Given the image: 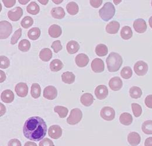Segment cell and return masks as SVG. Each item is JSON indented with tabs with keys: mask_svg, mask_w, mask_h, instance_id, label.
<instances>
[{
	"mask_svg": "<svg viewBox=\"0 0 152 146\" xmlns=\"http://www.w3.org/2000/svg\"><path fill=\"white\" fill-rule=\"evenodd\" d=\"M47 125L40 117L34 116L28 119L23 127L24 136L34 142L42 140L46 134Z\"/></svg>",
	"mask_w": 152,
	"mask_h": 146,
	"instance_id": "cell-1",
	"label": "cell"
},
{
	"mask_svg": "<svg viewBox=\"0 0 152 146\" xmlns=\"http://www.w3.org/2000/svg\"><path fill=\"white\" fill-rule=\"evenodd\" d=\"M108 70L110 72L114 73L118 71L121 67L123 59L121 55L117 53L112 52L108 55L106 60Z\"/></svg>",
	"mask_w": 152,
	"mask_h": 146,
	"instance_id": "cell-2",
	"label": "cell"
},
{
	"mask_svg": "<svg viewBox=\"0 0 152 146\" xmlns=\"http://www.w3.org/2000/svg\"><path fill=\"white\" fill-rule=\"evenodd\" d=\"M115 14V8L114 5L110 2H106L99 10V15L104 21H108L114 17Z\"/></svg>",
	"mask_w": 152,
	"mask_h": 146,
	"instance_id": "cell-3",
	"label": "cell"
},
{
	"mask_svg": "<svg viewBox=\"0 0 152 146\" xmlns=\"http://www.w3.org/2000/svg\"><path fill=\"white\" fill-rule=\"evenodd\" d=\"M83 118V113L81 110L78 108H75L71 110L67 122L70 125H75L78 123Z\"/></svg>",
	"mask_w": 152,
	"mask_h": 146,
	"instance_id": "cell-4",
	"label": "cell"
},
{
	"mask_svg": "<svg viewBox=\"0 0 152 146\" xmlns=\"http://www.w3.org/2000/svg\"><path fill=\"white\" fill-rule=\"evenodd\" d=\"M12 32V25L8 21L0 22V39H5L10 36Z\"/></svg>",
	"mask_w": 152,
	"mask_h": 146,
	"instance_id": "cell-5",
	"label": "cell"
},
{
	"mask_svg": "<svg viewBox=\"0 0 152 146\" xmlns=\"http://www.w3.org/2000/svg\"><path fill=\"white\" fill-rule=\"evenodd\" d=\"M100 115L103 119L107 121H111L114 120L115 117V112L111 107H105L101 110Z\"/></svg>",
	"mask_w": 152,
	"mask_h": 146,
	"instance_id": "cell-6",
	"label": "cell"
},
{
	"mask_svg": "<svg viewBox=\"0 0 152 146\" xmlns=\"http://www.w3.org/2000/svg\"><path fill=\"white\" fill-rule=\"evenodd\" d=\"M134 71L139 76H143L148 71V65L143 61H139L134 66Z\"/></svg>",
	"mask_w": 152,
	"mask_h": 146,
	"instance_id": "cell-7",
	"label": "cell"
},
{
	"mask_svg": "<svg viewBox=\"0 0 152 146\" xmlns=\"http://www.w3.org/2000/svg\"><path fill=\"white\" fill-rule=\"evenodd\" d=\"M133 28L135 31L139 34H143L147 29V24L146 21L143 19H136L133 22Z\"/></svg>",
	"mask_w": 152,
	"mask_h": 146,
	"instance_id": "cell-8",
	"label": "cell"
},
{
	"mask_svg": "<svg viewBox=\"0 0 152 146\" xmlns=\"http://www.w3.org/2000/svg\"><path fill=\"white\" fill-rule=\"evenodd\" d=\"M91 66L93 71L96 73H102L105 69V65L103 60L99 58H96L93 60Z\"/></svg>",
	"mask_w": 152,
	"mask_h": 146,
	"instance_id": "cell-9",
	"label": "cell"
},
{
	"mask_svg": "<svg viewBox=\"0 0 152 146\" xmlns=\"http://www.w3.org/2000/svg\"><path fill=\"white\" fill-rule=\"evenodd\" d=\"M57 89L53 86H48L43 90V97L49 100H53L57 97Z\"/></svg>",
	"mask_w": 152,
	"mask_h": 146,
	"instance_id": "cell-10",
	"label": "cell"
},
{
	"mask_svg": "<svg viewBox=\"0 0 152 146\" xmlns=\"http://www.w3.org/2000/svg\"><path fill=\"white\" fill-rule=\"evenodd\" d=\"M23 15L22 9L17 7L15 8L10 10L8 12V17L9 19L12 21H18Z\"/></svg>",
	"mask_w": 152,
	"mask_h": 146,
	"instance_id": "cell-11",
	"label": "cell"
},
{
	"mask_svg": "<svg viewBox=\"0 0 152 146\" xmlns=\"http://www.w3.org/2000/svg\"><path fill=\"white\" fill-rule=\"evenodd\" d=\"M95 96L96 97L99 99L102 100L107 98V96L108 95V90L107 87L104 85H98L95 88Z\"/></svg>",
	"mask_w": 152,
	"mask_h": 146,
	"instance_id": "cell-12",
	"label": "cell"
},
{
	"mask_svg": "<svg viewBox=\"0 0 152 146\" xmlns=\"http://www.w3.org/2000/svg\"><path fill=\"white\" fill-rule=\"evenodd\" d=\"M122 85V81L119 77H113L109 81V86L110 88L114 91H118L121 90Z\"/></svg>",
	"mask_w": 152,
	"mask_h": 146,
	"instance_id": "cell-13",
	"label": "cell"
},
{
	"mask_svg": "<svg viewBox=\"0 0 152 146\" xmlns=\"http://www.w3.org/2000/svg\"><path fill=\"white\" fill-rule=\"evenodd\" d=\"M48 134L51 138L58 139L62 135V129L58 125L51 126L49 128Z\"/></svg>",
	"mask_w": 152,
	"mask_h": 146,
	"instance_id": "cell-14",
	"label": "cell"
},
{
	"mask_svg": "<svg viewBox=\"0 0 152 146\" xmlns=\"http://www.w3.org/2000/svg\"><path fill=\"white\" fill-rule=\"evenodd\" d=\"M15 91L18 96L23 98L25 97L28 93V87L26 83L19 82L15 87Z\"/></svg>",
	"mask_w": 152,
	"mask_h": 146,
	"instance_id": "cell-15",
	"label": "cell"
},
{
	"mask_svg": "<svg viewBox=\"0 0 152 146\" xmlns=\"http://www.w3.org/2000/svg\"><path fill=\"white\" fill-rule=\"evenodd\" d=\"M75 62L78 67H84L88 64L89 58L87 55L84 53H80L76 56Z\"/></svg>",
	"mask_w": 152,
	"mask_h": 146,
	"instance_id": "cell-16",
	"label": "cell"
},
{
	"mask_svg": "<svg viewBox=\"0 0 152 146\" xmlns=\"http://www.w3.org/2000/svg\"><path fill=\"white\" fill-rule=\"evenodd\" d=\"M140 136L136 132H131L128 136V142L132 146H137L140 143Z\"/></svg>",
	"mask_w": 152,
	"mask_h": 146,
	"instance_id": "cell-17",
	"label": "cell"
},
{
	"mask_svg": "<svg viewBox=\"0 0 152 146\" xmlns=\"http://www.w3.org/2000/svg\"><path fill=\"white\" fill-rule=\"evenodd\" d=\"M94 98L90 93H85L80 98L81 103L85 107H90L94 102Z\"/></svg>",
	"mask_w": 152,
	"mask_h": 146,
	"instance_id": "cell-18",
	"label": "cell"
},
{
	"mask_svg": "<svg viewBox=\"0 0 152 146\" xmlns=\"http://www.w3.org/2000/svg\"><path fill=\"white\" fill-rule=\"evenodd\" d=\"M1 100L7 104H10L14 99V94L10 90H7L2 92L1 95Z\"/></svg>",
	"mask_w": 152,
	"mask_h": 146,
	"instance_id": "cell-19",
	"label": "cell"
},
{
	"mask_svg": "<svg viewBox=\"0 0 152 146\" xmlns=\"http://www.w3.org/2000/svg\"><path fill=\"white\" fill-rule=\"evenodd\" d=\"M120 28L119 23L116 20L110 22L106 26V31L110 34H116Z\"/></svg>",
	"mask_w": 152,
	"mask_h": 146,
	"instance_id": "cell-20",
	"label": "cell"
},
{
	"mask_svg": "<svg viewBox=\"0 0 152 146\" xmlns=\"http://www.w3.org/2000/svg\"><path fill=\"white\" fill-rule=\"evenodd\" d=\"M49 34L53 38H57L61 35L62 31L60 26L54 24L51 25L48 30Z\"/></svg>",
	"mask_w": 152,
	"mask_h": 146,
	"instance_id": "cell-21",
	"label": "cell"
},
{
	"mask_svg": "<svg viewBox=\"0 0 152 146\" xmlns=\"http://www.w3.org/2000/svg\"><path fill=\"white\" fill-rule=\"evenodd\" d=\"M119 121L123 125L129 126L132 123L133 118L130 113L125 112L121 115L119 117Z\"/></svg>",
	"mask_w": 152,
	"mask_h": 146,
	"instance_id": "cell-22",
	"label": "cell"
},
{
	"mask_svg": "<svg viewBox=\"0 0 152 146\" xmlns=\"http://www.w3.org/2000/svg\"><path fill=\"white\" fill-rule=\"evenodd\" d=\"M75 75L70 72H66L61 75V80L66 84H72L75 81Z\"/></svg>",
	"mask_w": 152,
	"mask_h": 146,
	"instance_id": "cell-23",
	"label": "cell"
},
{
	"mask_svg": "<svg viewBox=\"0 0 152 146\" xmlns=\"http://www.w3.org/2000/svg\"><path fill=\"white\" fill-rule=\"evenodd\" d=\"M66 49L69 54H75L79 50L80 45L75 40H71L67 44Z\"/></svg>",
	"mask_w": 152,
	"mask_h": 146,
	"instance_id": "cell-24",
	"label": "cell"
},
{
	"mask_svg": "<svg viewBox=\"0 0 152 146\" xmlns=\"http://www.w3.org/2000/svg\"><path fill=\"white\" fill-rule=\"evenodd\" d=\"M51 15L53 18L61 19L65 17V12L63 8L61 7H55L53 8L51 11Z\"/></svg>",
	"mask_w": 152,
	"mask_h": 146,
	"instance_id": "cell-25",
	"label": "cell"
},
{
	"mask_svg": "<svg viewBox=\"0 0 152 146\" xmlns=\"http://www.w3.org/2000/svg\"><path fill=\"white\" fill-rule=\"evenodd\" d=\"M39 57L43 61H49L52 57V52L49 48H44L40 52Z\"/></svg>",
	"mask_w": 152,
	"mask_h": 146,
	"instance_id": "cell-26",
	"label": "cell"
},
{
	"mask_svg": "<svg viewBox=\"0 0 152 146\" xmlns=\"http://www.w3.org/2000/svg\"><path fill=\"white\" fill-rule=\"evenodd\" d=\"M133 35L132 29L130 26H125L123 27L121 31V36L124 40H128L131 39Z\"/></svg>",
	"mask_w": 152,
	"mask_h": 146,
	"instance_id": "cell-27",
	"label": "cell"
},
{
	"mask_svg": "<svg viewBox=\"0 0 152 146\" xmlns=\"http://www.w3.org/2000/svg\"><path fill=\"white\" fill-rule=\"evenodd\" d=\"M63 67V64L61 60L58 59H55L52 61L50 64V69L52 72H57L62 69Z\"/></svg>",
	"mask_w": 152,
	"mask_h": 146,
	"instance_id": "cell-28",
	"label": "cell"
},
{
	"mask_svg": "<svg viewBox=\"0 0 152 146\" xmlns=\"http://www.w3.org/2000/svg\"><path fill=\"white\" fill-rule=\"evenodd\" d=\"M27 12L32 15H37L40 11V7L38 4L34 1L31 2L26 8Z\"/></svg>",
	"mask_w": 152,
	"mask_h": 146,
	"instance_id": "cell-29",
	"label": "cell"
},
{
	"mask_svg": "<svg viewBox=\"0 0 152 146\" xmlns=\"http://www.w3.org/2000/svg\"><path fill=\"white\" fill-rule=\"evenodd\" d=\"M107 46L104 44H99L95 47V53L99 57H104L108 54Z\"/></svg>",
	"mask_w": 152,
	"mask_h": 146,
	"instance_id": "cell-30",
	"label": "cell"
},
{
	"mask_svg": "<svg viewBox=\"0 0 152 146\" xmlns=\"http://www.w3.org/2000/svg\"><path fill=\"white\" fill-rule=\"evenodd\" d=\"M67 12L71 15H75L78 12V6L75 2H69L66 6Z\"/></svg>",
	"mask_w": 152,
	"mask_h": 146,
	"instance_id": "cell-31",
	"label": "cell"
},
{
	"mask_svg": "<svg viewBox=\"0 0 152 146\" xmlns=\"http://www.w3.org/2000/svg\"><path fill=\"white\" fill-rule=\"evenodd\" d=\"M40 30L39 28H33L31 29L28 32V37L32 40H36L40 36Z\"/></svg>",
	"mask_w": 152,
	"mask_h": 146,
	"instance_id": "cell-32",
	"label": "cell"
},
{
	"mask_svg": "<svg viewBox=\"0 0 152 146\" xmlns=\"http://www.w3.org/2000/svg\"><path fill=\"white\" fill-rule=\"evenodd\" d=\"M40 93L41 88L40 85L37 83H34L31 86V94L32 96L35 99H37L40 96Z\"/></svg>",
	"mask_w": 152,
	"mask_h": 146,
	"instance_id": "cell-33",
	"label": "cell"
},
{
	"mask_svg": "<svg viewBox=\"0 0 152 146\" xmlns=\"http://www.w3.org/2000/svg\"><path fill=\"white\" fill-rule=\"evenodd\" d=\"M142 130L146 134H152V120H149L144 122L142 126Z\"/></svg>",
	"mask_w": 152,
	"mask_h": 146,
	"instance_id": "cell-34",
	"label": "cell"
},
{
	"mask_svg": "<svg viewBox=\"0 0 152 146\" xmlns=\"http://www.w3.org/2000/svg\"><path fill=\"white\" fill-rule=\"evenodd\" d=\"M129 93L131 98L134 99H138L141 97L142 95V90L138 87H132L129 90Z\"/></svg>",
	"mask_w": 152,
	"mask_h": 146,
	"instance_id": "cell-35",
	"label": "cell"
},
{
	"mask_svg": "<svg viewBox=\"0 0 152 146\" xmlns=\"http://www.w3.org/2000/svg\"><path fill=\"white\" fill-rule=\"evenodd\" d=\"M18 48L19 50L23 52H28L31 48V43L26 39H23L19 42Z\"/></svg>",
	"mask_w": 152,
	"mask_h": 146,
	"instance_id": "cell-36",
	"label": "cell"
},
{
	"mask_svg": "<svg viewBox=\"0 0 152 146\" xmlns=\"http://www.w3.org/2000/svg\"><path fill=\"white\" fill-rule=\"evenodd\" d=\"M54 111L55 112H56L57 114L58 115V116H60V118H64L67 116V114H68V112L69 110L64 107H62V106H56L55 107Z\"/></svg>",
	"mask_w": 152,
	"mask_h": 146,
	"instance_id": "cell-37",
	"label": "cell"
},
{
	"mask_svg": "<svg viewBox=\"0 0 152 146\" xmlns=\"http://www.w3.org/2000/svg\"><path fill=\"white\" fill-rule=\"evenodd\" d=\"M133 72L132 69L130 67L126 66L122 69L121 72V77L124 79H129L132 76Z\"/></svg>",
	"mask_w": 152,
	"mask_h": 146,
	"instance_id": "cell-38",
	"label": "cell"
},
{
	"mask_svg": "<svg viewBox=\"0 0 152 146\" xmlns=\"http://www.w3.org/2000/svg\"><path fill=\"white\" fill-rule=\"evenodd\" d=\"M33 23H34L33 19L29 16H27L23 18L20 22L21 26L25 29H28L30 28L33 25Z\"/></svg>",
	"mask_w": 152,
	"mask_h": 146,
	"instance_id": "cell-39",
	"label": "cell"
},
{
	"mask_svg": "<svg viewBox=\"0 0 152 146\" xmlns=\"http://www.w3.org/2000/svg\"><path fill=\"white\" fill-rule=\"evenodd\" d=\"M10 65V61L9 58L4 55L0 56V68L6 69L9 67Z\"/></svg>",
	"mask_w": 152,
	"mask_h": 146,
	"instance_id": "cell-40",
	"label": "cell"
},
{
	"mask_svg": "<svg viewBox=\"0 0 152 146\" xmlns=\"http://www.w3.org/2000/svg\"><path fill=\"white\" fill-rule=\"evenodd\" d=\"M131 107H132V110L134 116L136 118L139 117L142 113V108L141 106L137 104L133 103L132 104Z\"/></svg>",
	"mask_w": 152,
	"mask_h": 146,
	"instance_id": "cell-41",
	"label": "cell"
},
{
	"mask_svg": "<svg viewBox=\"0 0 152 146\" xmlns=\"http://www.w3.org/2000/svg\"><path fill=\"white\" fill-rule=\"evenodd\" d=\"M22 36V29L20 28H19L18 30H17L15 32L13 36L11 39V45H15L16 44L18 40L20 39V37Z\"/></svg>",
	"mask_w": 152,
	"mask_h": 146,
	"instance_id": "cell-42",
	"label": "cell"
},
{
	"mask_svg": "<svg viewBox=\"0 0 152 146\" xmlns=\"http://www.w3.org/2000/svg\"><path fill=\"white\" fill-rule=\"evenodd\" d=\"M51 47L53 49L55 53H58L63 49L61 42L60 40H56L53 42L52 43V45H51Z\"/></svg>",
	"mask_w": 152,
	"mask_h": 146,
	"instance_id": "cell-43",
	"label": "cell"
},
{
	"mask_svg": "<svg viewBox=\"0 0 152 146\" xmlns=\"http://www.w3.org/2000/svg\"><path fill=\"white\" fill-rule=\"evenodd\" d=\"M39 146H54V143L49 139L45 138L40 142Z\"/></svg>",
	"mask_w": 152,
	"mask_h": 146,
	"instance_id": "cell-44",
	"label": "cell"
},
{
	"mask_svg": "<svg viewBox=\"0 0 152 146\" xmlns=\"http://www.w3.org/2000/svg\"><path fill=\"white\" fill-rule=\"evenodd\" d=\"M145 103L148 108L152 109V95H148L146 97L145 99Z\"/></svg>",
	"mask_w": 152,
	"mask_h": 146,
	"instance_id": "cell-45",
	"label": "cell"
},
{
	"mask_svg": "<svg viewBox=\"0 0 152 146\" xmlns=\"http://www.w3.org/2000/svg\"><path fill=\"white\" fill-rule=\"evenodd\" d=\"M90 3L91 5V6L95 8H97L101 6V5L102 4V0H98V1H95V0H91L90 1Z\"/></svg>",
	"mask_w": 152,
	"mask_h": 146,
	"instance_id": "cell-46",
	"label": "cell"
},
{
	"mask_svg": "<svg viewBox=\"0 0 152 146\" xmlns=\"http://www.w3.org/2000/svg\"><path fill=\"white\" fill-rule=\"evenodd\" d=\"M8 146H21V143L19 140L14 139L11 140L8 144Z\"/></svg>",
	"mask_w": 152,
	"mask_h": 146,
	"instance_id": "cell-47",
	"label": "cell"
},
{
	"mask_svg": "<svg viewBox=\"0 0 152 146\" xmlns=\"http://www.w3.org/2000/svg\"><path fill=\"white\" fill-rule=\"evenodd\" d=\"M2 1H3V3H4V5L7 8H11V7H13L15 4V3H16V1L15 0H11V1L3 0Z\"/></svg>",
	"mask_w": 152,
	"mask_h": 146,
	"instance_id": "cell-48",
	"label": "cell"
},
{
	"mask_svg": "<svg viewBox=\"0 0 152 146\" xmlns=\"http://www.w3.org/2000/svg\"><path fill=\"white\" fill-rule=\"evenodd\" d=\"M145 146H152V137L146 139L145 142Z\"/></svg>",
	"mask_w": 152,
	"mask_h": 146,
	"instance_id": "cell-49",
	"label": "cell"
},
{
	"mask_svg": "<svg viewBox=\"0 0 152 146\" xmlns=\"http://www.w3.org/2000/svg\"><path fill=\"white\" fill-rule=\"evenodd\" d=\"M0 74H1V76H0V82H2L5 81V80L6 79V75H5V74L2 72V71H0Z\"/></svg>",
	"mask_w": 152,
	"mask_h": 146,
	"instance_id": "cell-50",
	"label": "cell"
},
{
	"mask_svg": "<svg viewBox=\"0 0 152 146\" xmlns=\"http://www.w3.org/2000/svg\"><path fill=\"white\" fill-rule=\"evenodd\" d=\"M0 106H1V116H2L5 113L6 109H5V106L4 105H2L1 103H0Z\"/></svg>",
	"mask_w": 152,
	"mask_h": 146,
	"instance_id": "cell-51",
	"label": "cell"
},
{
	"mask_svg": "<svg viewBox=\"0 0 152 146\" xmlns=\"http://www.w3.org/2000/svg\"><path fill=\"white\" fill-rule=\"evenodd\" d=\"M24 146H37V145L34 143V142H27Z\"/></svg>",
	"mask_w": 152,
	"mask_h": 146,
	"instance_id": "cell-52",
	"label": "cell"
},
{
	"mask_svg": "<svg viewBox=\"0 0 152 146\" xmlns=\"http://www.w3.org/2000/svg\"><path fill=\"white\" fill-rule=\"evenodd\" d=\"M38 1L43 5H46L48 3L49 1L48 0H39Z\"/></svg>",
	"mask_w": 152,
	"mask_h": 146,
	"instance_id": "cell-53",
	"label": "cell"
},
{
	"mask_svg": "<svg viewBox=\"0 0 152 146\" xmlns=\"http://www.w3.org/2000/svg\"><path fill=\"white\" fill-rule=\"evenodd\" d=\"M18 1H19L20 4H23V5H25L26 4H27L29 1V0H26H26H19Z\"/></svg>",
	"mask_w": 152,
	"mask_h": 146,
	"instance_id": "cell-54",
	"label": "cell"
},
{
	"mask_svg": "<svg viewBox=\"0 0 152 146\" xmlns=\"http://www.w3.org/2000/svg\"><path fill=\"white\" fill-rule=\"evenodd\" d=\"M54 3L56 4H59L60 3H61L63 2V0H60V1H58V0H53L52 1Z\"/></svg>",
	"mask_w": 152,
	"mask_h": 146,
	"instance_id": "cell-55",
	"label": "cell"
},
{
	"mask_svg": "<svg viewBox=\"0 0 152 146\" xmlns=\"http://www.w3.org/2000/svg\"><path fill=\"white\" fill-rule=\"evenodd\" d=\"M149 25H150L151 28H152V16L149 20Z\"/></svg>",
	"mask_w": 152,
	"mask_h": 146,
	"instance_id": "cell-56",
	"label": "cell"
},
{
	"mask_svg": "<svg viewBox=\"0 0 152 146\" xmlns=\"http://www.w3.org/2000/svg\"><path fill=\"white\" fill-rule=\"evenodd\" d=\"M121 1H115V0L114 1V3L116 4H118V3H120Z\"/></svg>",
	"mask_w": 152,
	"mask_h": 146,
	"instance_id": "cell-57",
	"label": "cell"
},
{
	"mask_svg": "<svg viewBox=\"0 0 152 146\" xmlns=\"http://www.w3.org/2000/svg\"><path fill=\"white\" fill-rule=\"evenodd\" d=\"M151 4H152V2H151Z\"/></svg>",
	"mask_w": 152,
	"mask_h": 146,
	"instance_id": "cell-58",
	"label": "cell"
}]
</instances>
